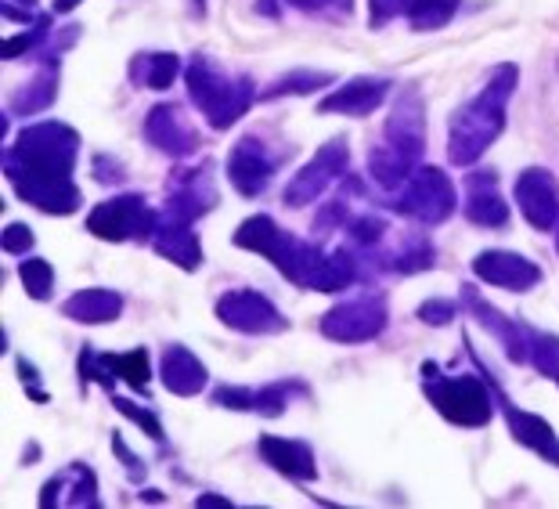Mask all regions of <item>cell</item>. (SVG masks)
I'll return each mask as SVG.
<instances>
[{"label": "cell", "mask_w": 559, "mask_h": 509, "mask_svg": "<svg viewBox=\"0 0 559 509\" xmlns=\"http://www.w3.org/2000/svg\"><path fill=\"white\" fill-rule=\"evenodd\" d=\"M195 506H199V509H206V506H224V509H228V506H231V499H224V495H213V492H206V495H199Z\"/></svg>", "instance_id": "7dc6e473"}, {"label": "cell", "mask_w": 559, "mask_h": 509, "mask_svg": "<svg viewBox=\"0 0 559 509\" xmlns=\"http://www.w3.org/2000/svg\"><path fill=\"white\" fill-rule=\"evenodd\" d=\"M141 134H145L148 145L163 152L166 159H192L202 145L199 130L185 116L181 105H174V102L152 105L145 113V123H141Z\"/></svg>", "instance_id": "2e32d148"}, {"label": "cell", "mask_w": 559, "mask_h": 509, "mask_svg": "<svg viewBox=\"0 0 559 509\" xmlns=\"http://www.w3.org/2000/svg\"><path fill=\"white\" fill-rule=\"evenodd\" d=\"M221 203L217 181H213V159H202L199 167H177L166 181V203L163 213L174 221L195 224Z\"/></svg>", "instance_id": "5bb4252c"}, {"label": "cell", "mask_w": 559, "mask_h": 509, "mask_svg": "<svg viewBox=\"0 0 559 509\" xmlns=\"http://www.w3.org/2000/svg\"><path fill=\"white\" fill-rule=\"evenodd\" d=\"M293 398H311V383H304L300 376H285V380L264 383V387L221 383L210 390V405L228 409V412H253V416H264V419L285 416Z\"/></svg>", "instance_id": "7c38bea8"}, {"label": "cell", "mask_w": 559, "mask_h": 509, "mask_svg": "<svg viewBox=\"0 0 559 509\" xmlns=\"http://www.w3.org/2000/svg\"><path fill=\"white\" fill-rule=\"evenodd\" d=\"M91 174L98 185H123L127 181V163L120 156H109V152H98L91 159Z\"/></svg>", "instance_id": "ab89813d"}, {"label": "cell", "mask_w": 559, "mask_h": 509, "mask_svg": "<svg viewBox=\"0 0 559 509\" xmlns=\"http://www.w3.org/2000/svg\"><path fill=\"white\" fill-rule=\"evenodd\" d=\"M527 365H534V372L545 376V380H556L559 376V336L527 325Z\"/></svg>", "instance_id": "d6a6232c"}, {"label": "cell", "mask_w": 559, "mask_h": 509, "mask_svg": "<svg viewBox=\"0 0 559 509\" xmlns=\"http://www.w3.org/2000/svg\"><path fill=\"white\" fill-rule=\"evenodd\" d=\"M0 246H4L8 257H26L33 246H37V235H33L29 224L11 221L8 228H4V239H0Z\"/></svg>", "instance_id": "f35d334b"}, {"label": "cell", "mask_w": 559, "mask_h": 509, "mask_svg": "<svg viewBox=\"0 0 559 509\" xmlns=\"http://www.w3.org/2000/svg\"><path fill=\"white\" fill-rule=\"evenodd\" d=\"M386 206L401 213V217L423 224V228H437V224L455 217V206H459L455 181L440 167L423 163V167L386 199Z\"/></svg>", "instance_id": "ba28073f"}, {"label": "cell", "mask_w": 559, "mask_h": 509, "mask_svg": "<svg viewBox=\"0 0 559 509\" xmlns=\"http://www.w3.org/2000/svg\"><path fill=\"white\" fill-rule=\"evenodd\" d=\"M127 73H130V84L134 87L166 91V87H174L177 76H181V58L174 51H141L130 58Z\"/></svg>", "instance_id": "83f0119b"}, {"label": "cell", "mask_w": 559, "mask_h": 509, "mask_svg": "<svg viewBox=\"0 0 559 509\" xmlns=\"http://www.w3.org/2000/svg\"><path fill=\"white\" fill-rule=\"evenodd\" d=\"M390 91H397V87H394V80H386V76H354L347 84L332 87L325 98L318 102V113L365 120V116H372L379 105L390 98Z\"/></svg>", "instance_id": "ffe728a7"}, {"label": "cell", "mask_w": 559, "mask_h": 509, "mask_svg": "<svg viewBox=\"0 0 559 509\" xmlns=\"http://www.w3.org/2000/svg\"><path fill=\"white\" fill-rule=\"evenodd\" d=\"M58 87H62V66H37L26 84L8 98V113L4 116H37L47 113L58 102Z\"/></svg>", "instance_id": "4316f807"}, {"label": "cell", "mask_w": 559, "mask_h": 509, "mask_svg": "<svg viewBox=\"0 0 559 509\" xmlns=\"http://www.w3.org/2000/svg\"><path fill=\"white\" fill-rule=\"evenodd\" d=\"M466 192H462V217L469 224H477L484 232H502L509 228V203L498 188V174L495 170H473L466 174Z\"/></svg>", "instance_id": "ac0fdd59"}, {"label": "cell", "mask_w": 559, "mask_h": 509, "mask_svg": "<svg viewBox=\"0 0 559 509\" xmlns=\"http://www.w3.org/2000/svg\"><path fill=\"white\" fill-rule=\"evenodd\" d=\"M15 365H19V380H22V387H26L29 401H37V405H47V401H51V394H47V390H40V369H37V365H33L29 358H19Z\"/></svg>", "instance_id": "7bdbcfd3"}, {"label": "cell", "mask_w": 559, "mask_h": 509, "mask_svg": "<svg viewBox=\"0 0 559 509\" xmlns=\"http://www.w3.org/2000/svg\"><path fill=\"white\" fill-rule=\"evenodd\" d=\"M231 242L246 253L267 257L271 264H275V271H282V279H289L296 289L343 293V289H350L354 282H365L361 260L350 246H340V250L325 253L318 242L293 235L289 228H282L275 217H267V213L246 217L239 228H235Z\"/></svg>", "instance_id": "7a4b0ae2"}, {"label": "cell", "mask_w": 559, "mask_h": 509, "mask_svg": "<svg viewBox=\"0 0 559 509\" xmlns=\"http://www.w3.org/2000/svg\"><path fill=\"white\" fill-rule=\"evenodd\" d=\"M102 362L109 365V372L116 380H123L130 390H138L141 398H148V383H152V358L145 347L123 351V354H102Z\"/></svg>", "instance_id": "4dcf8cb0"}, {"label": "cell", "mask_w": 559, "mask_h": 509, "mask_svg": "<svg viewBox=\"0 0 559 509\" xmlns=\"http://www.w3.org/2000/svg\"><path fill=\"white\" fill-rule=\"evenodd\" d=\"M159 213L141 192H123L98 203L87 213V232L102 242H152V235L159 228Z\"/></svg>", "instance_id": "9c48e42d"}, {"label": "cell", "mask_w": 559, "mask_h": 509, "mask_svg": "<svg viewBox=\"0 0 559 509\" xmlns=\"http://www.w3.org/2000/svg\"><path fill=\"white\" fill-rule=\"evenodd\" d=\"M109 398H112V409L120 412L123 419H130L134 426H141V430H145L156 445H166V430H163V419H159V412H156V409L134 405V401H130V398H120L116 390H112Z\"/></svg>", "instance_id": "d590c367"}, {"label": "cell", "mask_w": 559, "mask_h": 509, "mask_svg": "<svg viewBox=\"0 0 559 509\" xmlns=\"http://www.w3.org/2000/svg\"><path fill=\"white\" fill-rule=\"evenodd\" d=\"M336 84V73H325V69H289V73L275 76L271 84L260 91V102H278V98H307L321 87Z\"/></svg>", "instance_id": "f1b7e54d"}, {"label": "cell", "mask_w": 559, "mask_h": 509, "mask_svg": "<svg viewBox=\"0 0 559 509\" xmlns=\"http://www.w3.org/2000/svg\"><path fill=\"white\" fill-rule=\"evenodd\" d=\"M513 199L523 213V221H527L534 232H552L559 224V181L552 170H545V167L520 170L513 185Z\"/></svg>", "instance_id": "e0dca14e"}, {"label": "cell", "mask_w": 559, "mask_h": 509, "mask_svg": "<svg viewBox=\"0 0 559 509\" xmlns=\"http://www.w3.org/2000/svg\"><path fill=\"white\" fill-rule=\"evenodd\" d=\"M257 452L260 459L282 473V477H289L296 484H314L318 481V463H314V452L311 445L300 441V437H278V434H260L257 441Z\"/></svg>", "instance_id": "7402d4cb"}, {"label": "cell", "mask_w": 559, "mask_h": 509, "mask_svg": "<svg viewBox=\"0 0 559 509\" xmlns=\"http://www.w3.org/2000/svg\"><path fill=\"white\" fill-rule=\"evenodd\" d=\"M423 156H426V98L419 84H401L394 94V105H390L383 141L368 152V177L383 192H397L423 167Z\"/></svg>", "instance_id": "277c9868"}, {"label": "cell", "mask_w": 559, "mask_h": 509, "mask_svg": "<svg viewBox=\"0 0 559 509\" xmlns=\"http://www.w3.org/2000/svg\"><path fill=\"white\" fill-rule=\"evenodd\" d=\"M37 455H40V448H37V445H29V448H26V466L37 463Z\"/></svg>", "instance_id": "f907efd6"}, {"label": "cell", "mask_w": 559, "mask_h": 509, "mask_svg": "<svg viewBox=\"0 0 559 509\" xmlns=\"http://www.w3.org/2000/svg\"><path fill=\"white\" fill-rule=\"evenodd\" d=\"M556 253H559V224H556Z\"/></svg>", "instance_id": "816d5d0a"}, {"label": "cell", "mask_w": 559, "mask_h": 509, "mask_svg": "<svg viewBox=\"0 0 559 509\" xmlns=\"http://www.w3.org/2000/svg\"><path fill=\"white\" fill-rule=\"evenodd\" d=\"M462 304H466V311L477 318V322L491 333L498 343H502L506 358L513 365H527V322H520V318H509L506 311H498L491 300L480 297L477 286H462Z\"/></svg>", "instance_id": "44dd1931"}, {"label": "cell", "mask_w": 559, "mask_h": 509, "mask_svg": "<svg viewBox=\"0 0 559 509\" xmlns=\"http://www.w3.org/2000/svg\"><path fill=\"white\" fill-rule=\"evenodd\" d=\"M394 19H401V0H368V29H383Z\"/></svg>", "instance_id": "ee69618b"}, {"label": "cell", "mask_w": 559, "mask_h": 509, "mask_svg": "<svg viewBox=\"0 0 559 509\" xmlns=\"http://www.w3.org/2000/svg\"><path fill=\"white\" fill-rule=\"evenodd\" d=\"M419 383H423L426 401L437 409V416L448 419L451 426H462V430H484L498 412L491 383H487L480 372L448 376V372H440L437 362H423Z\"/></svg>", "instance_id": "8992f818"}, {"label": "cell", "mask_w": 559, "mask_h": 509, "mask_svg": "<svg viewBox=\"0 0 559 509\" xmlns=\"http://www.w3.org/2000/svg\"><path fill=\"white\" fill-rule=\"evenodd\" d=\"M469 271L487 286L509 289V293H531L545 279L542 268L531 257L513 253V250H484L473 257Z\"/></svg>", "instance_id": "d6986e66"}, {"label": "cell", "mask_w": 559, "mask_h": 509, "mask_svg": "<svg viewBox=\"0 0 559 509\" xmlns=\"http://www.w3.org/2000/svg\"><path fill=\"white\" fill-rule=\"evenodd\" d=\"M185 87H188V98H192L199 116L210 123V130H231L249 113V105L260 102L253 76L228 73V69L210 55L188 58Z\"/></svg>", "instance_id": "5b68a950"}, {"label": "cell", "mask_w": 559, "mask_h": 509, "mask_svg": "<svg viewBox=\"0 0 559 509\" xmlns=\"http://www.w3.org/2000/svg\"><path fill=\"white\" fill-rule=\"evenodd\" d=\"M462 347H466L469 354V362L477 365V372L484 376L487 383H491V394H495V405L498 412H502V419L509 426V437L520 445V448H527V452H534L542 459V463H549L559 470V434L552 430V423L549 419H542L538 412H527V409H520L513 398L506 394V387L498 383V376L487 369V362L480 358V351L473 347V340L462 333Z\"/></svg>", "instance_id": "52a82bcc"}, {"label": "cell", "mask_w": 559, "mask_h": 509, "mask_svg": "<svg viewBox=\"0 0 559 509\" xmlns=\"http://www.w3.org/2000/svg\"><path fill=\"white\" fill-rule=\"evenodd\" d=\"M347 174H350L347 138H329L325 145H321L311 156V163H304V167L293 174V181L285 185V192H282V203L289 210L311 206V203H318L321 196H325L329 185L343 181Z\"/></svg>", "instance_id": "8fae6325"}, {"label": "cell", "mask_w": 559, "mask_h": 509, "mask_svg": "<svg viewBox=\"0 0 559 509\" xmlns=\"http://www.w3.org/2000/svg\"><path fill=\"white\" fill-rule=\"evenodd\" d=\"M112 452H116V459H120V463H123V470H127V477H130V481H134V484H145V481H148V466H145V459L130 452L127 441H123L120 434H112Z\"/></svg>", "instance_id": "60d3db41"}, {"label": "cell", "mask_w": 559, "mask_h": 509, "mask_svg": "<svg viewBox=\"0 0 559 509\" xmlns=\"http://www.w3.org/2000/svg\"><path fill=\"white\" fill-rule=\"evenodd\" d=\"M62 488H69L66 502L69 506H83V509H98V477L87 463H73L69 470H62Z\"/></svg>", "instance_id": "836d02e7"}, {"label": "cell", "mask_w": 559, "mask_h": 509, "mask_svg": "<svg viewBox=\"0 0 559 509\" xmlns=\"http://www.w3.org/2000/svg\"><path fill=\"white\" fill-rule=\"evenodd\" d=\"M462 0H401V19L412 33H437L459 15Z\"/></svg>", "instance_id": "f546056e"}, {"label": "cell", "mask_w": 559, "mask_h": 509, "mask_svg": "<svg viewBox=\"0 0 559 509\" xmlns=\"http://www.w3.org/2000/svg\"><path fill=\"white\" fill-rule=\"evenodd\" d=\"M213 315H217L221 325H228L242 336L289 333V318L278 311L275 300L257 289H228L224 297H217V304H213Z\"/></svg>", "instance_id": "4fadbf2b"}, {"label": "cell", "mask_w": 559, "mask_h": 509, "mask_svg": "<svg viewBox=\"0 0 559 509\" xmlns=\"http://www.w3.org/2000/svg\"><path fill=\"white\" fill-rule=\"evenodd\" d=\"M80 4H83V0H55L51 11H55V15H69V11H76Z\"/></svg>", "instance_id": "c3c4849f"}, {"label": "cell", "mask_w": 559, "mask_h": 509, "mask_svg": "<svg viewBox=\"0 0 559 509\" xmlns=\"http://www.w3.org/2000/svg\"><path fill=\"white\" fill-rule=\"evenodd\" d=\"M55 15L51 11H44V15L33 22L29 29H22L19 37H8L4 40V62H19V58H26V62H33L47 44H51L55 37Z\"/></svg>", "instance_id": "1f68e13d"}, {"label": "cell", "mask_w": 559, "mask_h": 509, "mask_svg": "<svg viewBox=\"0 0 559 509\" xmlns=\"http://www.w3.org/2000/svg\"><path fill=\"white\" fill-rule=\"evenodd\" d=\"M285 4L311 19H329V22H347L354 15V0H285Z\"/></svg>", "instance_id": "74e56055"}, {"label": "cell", "mask_w": 559, "mask_h": 509, "mask_svg": "<svg viewBox=\"0 0 559 509\" xmlns=\"http://www.w3.org/2000/svg\"><path fill=\"white\" fill-rule=\"evenodd\" d=\"M58 492H62V473H55V477L40 488V506L47 509V506H58V502H62V495H58Z\"/></svg>", "instance_id": "f6af8a7d"}, {"label": "cell", "mask_w": 559, "mask_h": 509, "mask_svg": "<svg viewBox=\"0 0 559 509\" xmlns=\"http://www.w3.org/2000/svg\"><path fill=\"white\" fill-rule=\"evenodd\" d=\"M141 499H148V502H166V495L156 492V488H148V492H141Z\"/></svg>", "instance_id": "681fc988"}, {"label": "cell", "mask_w": 559, "mask_h": 509, "mask_svg": "<svg viewBox=\"0 0 559 509\" xmlns=\"http://www.w3.org/2000/svg\"><path fill=\"white\" fill-rule=\"evenodd\" d=\"M159 380L177 398H195L210 383V369L195 358V351H188L185 343H166L159 358Z\"/></svg>", "instance_id": "603a6c76"}, {"label": "cell", "mask_w": 559, "mask_h": 509, "mask_svg": "<svg viewBox=\"0 0 559 509\" xmlns=\"http://www.w3.org/2000/svg\"><path fill=\"white\" fill-rule=\"evenodd\" d=\"M552 383H556V387H559V376H556V380H552Z\"/></svg>", "instance_id": "f5cc1de1"}, {"label": "cell", "mask_w": 559, "mask_h": 509, "mask_svg": "<svg viewBox=\"0 0 559 509\" xmlns=\"http://www.w3.org/2000/svg\"><path fill=\"white\" fill-rule=\"evenodd\" d=\"M0 15H4V22H22V26H33L44 11L37 0H0Z\"/></svg>", "instance_id": "b9f144b4"}, {"label": "cell", "mask_w": 559, "mask_h": 509, "mask_svg": "<svg viewBox=\"0 0 559 509\" xmlns=\"http://www.w3.org/2000/svg\"><path fill=\"white\" fill-rule=\"evenodd\" d=\"M80 145V130L62 120L22 127L15 141L4 145V177L11 192L47 217L76 213L83 203L80 185L73 181Z\"/></svg>", "instance_id": "6da1fadb"}, {"label": "cell", "mask_w": 559, "mask_h": 509, "mask_svg": "<svg viewBox=\"0 0 559 509\" xmlns=\"http://www.w3.org/2000/svg\"><path fill=\"white\" fill-rule=\"evenodd\" d=\"M466 311V304L462 300H444V297H430V300H423L419 307H415V318H419L423 325H451L455 318Z\"/></svg>", "instance_id": "8d00e7d4"}, {"label": "cell", "mask_w": 559, "mask_h": 509, "mask_svg": "<svg viewBox=\"0 0 559 509\" xmlns=\"http://www.w3.org/2000/svg\"><path fill=\"white\" fill-rule=\"evenodd\" d=\"M285 156H278V152H271L264 145V138L257 134H246L231 145L228 152V167H224V174H228L231 188L239 192L242 199H260L267 192V185L275 181L278 174V163Z\"/></svg>", "instance_id": "9a60e30c"}, {"label": "cell", "mask_w": 559, "mask_h": 509, "mask_svg": "<svg viewBox=\"0 0 559 509\" xmlns=\"http://www.w3.org/2000/svg\"><path fill=\"white\" fill-rule=\"evenodd\" d=\"M520 84V69L513 62H502L491 69L487 84L462 102L448 120V163L455 167H473L484 159V152L506 134L509 123V98Z\"/></svg>", "instance_id": "3957f363"}, {"label": "cell", "mask_w": 559, "mask_h": 509, "mask_svg": "<svg viewBox=\"0 0 559 509\" xmlns=\"http://www.w3.org/2000/svg\"><path fill=\"white\" fill-rule=\"evenodd\" d=\"M195 224H188V221H174V217H166V213H159V228L156 235H152V250H156L163 260H170L174 268H181V271H199L202 268V242H199V235L192 232Z\"/></svg>", "instance_id": "cb8c5ba5"}, {"label": "cell", "mask_w": 559, "mask_h": 509, "mask_svg": "<svg viewBox=\"0 0 559 509\" xmlns=\"http://www.w3.org/2000/svg\"><path fill=\"white\" fill-rule=\"evenodd\" d=\"M390 325V307L379 289H361L358 297L329 307L318 322V333L332 343H368L383 336Z\"/></svg>", "instance_id": "30bf717a"}, {"label": "cell", "mask_w": 559, "mask_h": 509, "mask_svg": "<svg viewBox=\"0 0 559 509\" xmlns=\"http://www.w3.org/2000/svg\"><path fill=\"white\" fill-rule=\"evenodd\" d=\"M123 293L116 289H105V286H87V289H76L73 297L62 304V315L69 322H80V325H112L116 318L123 315Z\"/></svg>", "instance_id": "484cf974"}, {"label": "cell", "mask_w": 559, "mask_h": 509, "mask_svg": "<svg viewBox=\"0 0 559 509\" xmlns=\"http://www.w3.org/2000/svg\"><path fill=\"white\" fill-rule=\"evenodd\" d=\"M19 282L29 293V300H51L55 297V268L44 257H26L19 260Z\"/></svg>", "instance_id": "e575fe53"}, {"label": "cell", "mask_w": 559, "mask_h": 509, "mask_svg": "<svg viewBox=\"0 0 559 509\" xmlns=\"http://www.w3.org/2000/svg\"><path fill=\"white\" fill-rule=\"evenodd\" d=\"M257 15H264V19H282V0H257Z\"/></svg>", "instance_id": "bcb514c9"}, {"label": "cell", "mask_w": 559, "mask_h": 509, "mask_svg": "<svg viewBox=\"0 0 559 509\" xmlns=\"http://www.w3.org/2000/svg\"><path fill=\"white\" fill-rule=\"evenodd\" d=\"M437 268V246L430 242L426 232H408L394 250H379L376 257V275H419V271Z\"/></svg>", "instance_id": "d4e9b609"}]
</instances>
